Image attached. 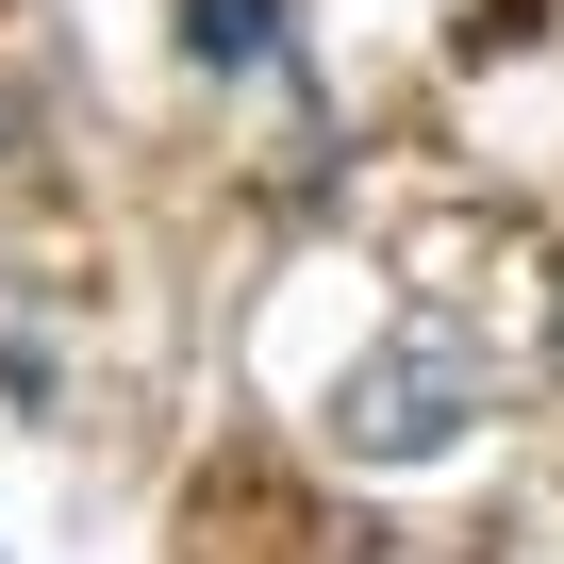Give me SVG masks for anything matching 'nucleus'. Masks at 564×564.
<instances>
[{
  "label": "nucleus",
  "mask_w": 564,
  "mask_h": 564,
  "mask_svg": "<svg viewBox=\"0 0 564 564\" xmlns=\"http://www.w3.org/2000/svg\"><path fill=\"white\" fill-rule=\"evenodd\" d=\"M481 399H498L481 333H465L448 300H415L382 349H349V382H333V448H349V465H448V448L481 432Z\"/></svg>",
  "instance_id": "obj_1"
},
{
  "label": "nucleus",
  "mask_w": 564,
  "mask_h": 564,
  "mask_svg": "<svg viewBox=\"0 0 564 564\" xmlns=\"http://www.w3.org/2000/svg\"><path fill=\"white\" fill-rule=\"evenodd\" d=\"M183 67H216V84L282 67V0H183Z\"/></svg>",
  "instance_id": "obj_2"
}]
</instances>
